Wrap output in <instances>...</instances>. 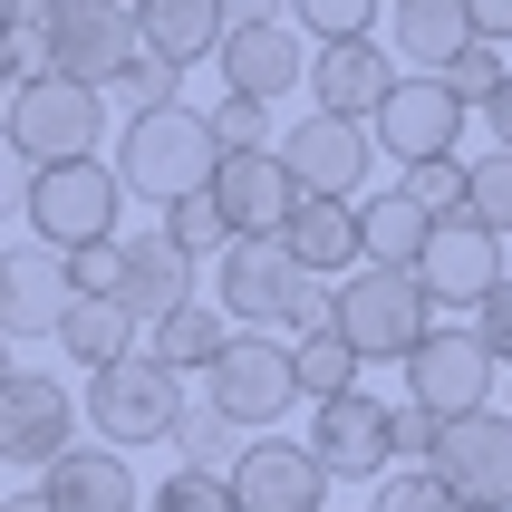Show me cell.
<instances>
[{
  "mask_svg": "<svg viewBox=\"0 0 512 512\" xmlns=\"http://www.w3.org/2000/svg\"><path fill=\"white\" fill-rule=\"evenodd\" d=\"M329 329L348 339V358L358 368H377V358H416V339L435 329V300L416 290V271H377V261H358L348 281H329Z\"/></svg>",
  "mask_w": 512,
  "mask_h": 512,
  "instance_id": "1",
  "label": "cell"
},
{
  "mask_svg": "<svg viewBox=\"0 0 512 512\" xmlns=\"http://www.w3.org/2000/svg\"><path fill=\"white\" fill-rule=\"evenodd\" d=\"M116 194H145V203H184L213 184V136H203L194 107H165V116H126L116 126Z\"/></svg>",
  "mask_w": 512,
  "mask_h": 512,
  "instance_id": "2",
  "label": "cell"
},
{
  "mask_svg": "<svg viewBox=\"0 0 512 512\" xmlns=\"http://www.w3.org/2000/svg\"><path fill=\"white\" fill-rule=\"evenodd\" d=\"M87 426H97V445L107 455H126V445H165L174 416H184V377L155 368L145 348H126V358H107V368L87 377Z\"/></svg>",
  "mask_w": 512,
  "mask_h": 512,
  "instance_id": "3",
  "label": "cell"
},
{
  "mask_svg": "<svg viewBox=\"0 0 512 512\" xmlns=\"http://www.w3.org/2000/svg\"><path fill=\"white\" fill-rule=\"evenodd\" d=\"M0 136L20 145V165H78V155H97V136H107V97L97 87H68V78H20L10 87V107H0Z\"/></svg>",
  "mask_w": 512,
  "mask_h": 512,
  "instance_id": "4",
  "label": "cell"
},
{
  "mask_svg": "<svg viewBox=\"0 0 512 512\" xmlns=\"http://www.w3.org/2000/svg\"><path fill=\"white\" fill-rule=\"evenodd\" d=\"M29 223H39V242H49L58 261L68 252H97V242H116V213H126V194H116L107 155H78V165H39L29 174Z\"/></svg>",
  "mask_w": 512,
  "mask_h": 512,
  "instance_id": "5",
  "label": "cell"
},
{
  "mask_svg": "<svg viewBox=\"0 0 512 512\" xmlns=\"http://www.w3.org/2000/svg\"><path fill=\"white\" fill-rule=\"evenodd\" d=\"M213 387H203V406H213V416H223L232 435L242 426H281L290 406V348L271 339V329H223V348H213Z\"/></svg>",
  "mask_w": 512,
  "mask_h": 512,
  "instance_id": "6",
  "label": "cell"
},
{
  "mask_svg": "<svg viewBox=\"0 0 512 512\" xmlns=\"http://www.w3.org/2000/svg\"><path fill=\"white\" fill-rule=\"evenodd\" d=\"M426 474L455 493V503H474V512H512V416H503V406H484V416L435 426Z\"/></svg>",
  "mask_w": 512,
  "mask_h": 512,
  "instance_id": "7",
  "label": "cell"
},
{
  "mask_svg": "<svg viewBox=\"0 0 512 512\" xmlns=\"http://www.w3.org/2000/svg\"><path fill=\"white\" fill-rule=\"evenodd\" d=\"M493 377H503V368H493L464 329H426L416 358H406V406L435 416V426H455V416H484V406H493Z\"/></svg>",
  "mask_w": 512,
  "mask_h": 512,
  "instance_id": "8",
  "label": "cell"
},
{
  "mask_svg": "<svg viewBox=\"0 0 512 512\" xmlns=\"http://www.w3.org/2000/svg\"><path fill=\"white\" fill-rule=\"evenodd\" d=\"M271 165L290 174V194L358 203L368 194V126H348V116H290V136L271 145Z\"/></svg>",
  "mask_w": 512,
  "mask_h": 512,
  "instance_id": "9",
  "label": "cell"
},
{
  "mask_svg": "<svg viewBox=\"0 0 512 512\" xmlns=\"http://www.w3.org/2000/svg\"><path fill=\"white\" fill-rule=\"evenodd\" d=\"M126 58H136L126 10H87V0H68V10L39 29V78H68V87H97V97H107Z\"/></svg>",
  "mask_w": 512,
  "mask_h": 512,
  "instance_id": "10",
  "label": "cell"
},
{
  "mask_svg": "<svg viewBox=\"0 0 512 512\" xmlns=\"http://www.w3.org/2000/svg\"><path fill=\"white\" fill-rule=\"evenodd\" d=\"M464 126H474V116H464L435 78H406V68H397L387 107L368 116V145H377V155H397V165H435V155H455V145H464Z\"/></svg>",
  "mask_w": 512,
  "mask_h": 512,
  "instance_id": "11",
  "label": "cell"
},
{
  "mask_svg": "<svg viewBox=\"0 0 512 512\" xmlns=\"http://www.w3.org/2000/svg\"><path fill=\"white\" fill-rule=\"evenodd\" d=\"M223 503L232 512H329V474H319L290 435H252L223 474Z\"/></svg>",
  "mask_w": 512,
  "mask_h": 512,
  "instance_id": "12",
  "label": "cell"
},
{
  "mask_svg": "<svg viewBox=\"0 0 512 512\" xmlns=\"http://www.w3.org/2000/svg\"><path fill=\"white\" fill-rule=\"evenodd\" d=\"M68 445H78V397L49 368H10V387H0V464H29L39 474Z\"/></svg>",
  "mask_w": 512,
  "mask_h": 512,
  "instance_id": "13",
  "label": "cell"
},
{
  "mask_svg": "<svg viewBox=\"0 0 512 512\" xmlns=\"http://www.w3.org/2000/svg\"><path fill=\"white\" fill-rule=\"evenodd\" d=\"M300 271H290L271 242H223V261H213V300H223L242 329H300Z\"/></svg>",
  "mask_w": 512,
  "mask_h": 512,
  "instance_id": "14",
  "label": "cell"
},
{
  "mask_svg": "<svg viewBox=\"0 0 512 512\" xmlns=\"http://www.w3.org/2000/svg\"><path fill=\"white\" fill-rule=\"evenodd\" d=\"M300 455H310L319 474H348V484L387 474V406H377L368 387H348V397L310 406V435H300Z\"/></svg>",
  "mask_w": 512,
  "mask_h": 512,
  "instance_id": "15",
  "label": "cell"
},
{
  "mask_svg": "<svg viewBox=\"0 0 512 512\" xmlns=\"http://www.w3.org/2000/svg\"><path fill=\"white\" fill-rule=\"evenodd\" d=\"M503 281V242H493L484 223H435L426 232V252H416V290H426L435 310H474V300H484V290Z\"/></svg>",
  "mask_w": 512,
  "mask_h": 512,
  "instance_id": "16",
  "label": "cell"
},
{
  "mask_svg": "<svg viewBox=\"0 0 512 512\" xmlns=\"http://www.w3.org/2000/svg\"><path fill=\"white\" fill-rule=\"evenodd\" d=\"M271 252L300 271V281H348L358 271V203H329V194H290Z\"/></svg>",
  "mask_w": 512,
  "mask_h": 512,
  "instance_id": "17",
  "label": "cell"
},
{
  "mask_svg": "<svg viewBox=\"0 0 512 512\" xmlns=\"http://www.w3.org/2000/svg\"><path fill=\"white\" fill-rule=\"evenodd\" d=\"M203 203L223 213V242H271L281 213H290V174L271 165V145H261V155H213Z\"/></svg>",
  "mask_w": 512,
  "mask_h": 512,
  "instance_id": "18",
  "label": "cell"
},
{
  "mask_svg": "<svg viewBox=\"0 0 512 512\" xmlns=\"http://www.w3.org/2000/svg\"><path fill=\"white\" fill-rule=\"evenodd\" d=\"M213 68H223V97H252V107H271V97H290V87L310 78V49H300L281 20H252V29H223Z\"/></svg>",
  "mask_w": 512,
  "mask_h": 512,
  "instance_id": "19",
  "label": "cell"
},
{
  "mask_svg": "<svg viewBox=\"0 0 512 512\" xmlns=\"http://www.w3.org/2000/svg\"><path fill=\"white\" fill-rule=\"evenodd\" d=\"M39 512H145L136 464L107 455V445H68V455L39 464Z\"/></svg>",
  "mask_w": 512,
  "mask_h": 512,
  "instance_id": "20",
  "label": "cell"
},
{
  "mask_svg": "<svg viewBox=\"0 0 512 512\" xmlns=\"http://www.w3.org/2000/svg\"><path fill=\"white\" fill-rule=\"evenodd\" d=\"M68 300H78V290H68V261H58L49 242L0 252V339H49Z\"/></svg>",
  "mask_w": 512,
  "mask_h": 512,
  "instance_id": "21",
  "label": "cell"
},
{
  "mask_svg": "<svg viewBox=\"0 0 512 512\" xmlns=\"http://www.w3.org/2000/svg\"><path fill=\"white\" fill-rule=\"evenodd\" d=\"M107 300L136 319V339H145L165 310H184V300H194V261L165 252L155 232H136V242H116V281H107Z\"/></svg>",
  "mask_w": 512,
  "mask_h": 512,
  "instance_id": "22",
  "label": "cell"
},
{
  "mask_svg": "<svg viewBox=\"0 0 512 512\" xmlns=\"http://www.w3.org/2000/svg\"><path fill=\"white\" fill-rule=\"evenodd\" d=\"M387 87H397V58H387V39H348V49H319V58H310V97H319V116L368 126V116L387 107Z\"/></svg>",
  "mask_w": 512,
  "mask_h": 512,
  "instance_id": "23",
  "label": "cell"
},
{
  "mask_svg": "<svg viewBox=\"0 0 512 512\" xmlns=\"http://www.w3.org/2000/svg\"><path fill=\"white\" fill-rule=\"evenodd\" d=\"M126 29H136V58H165V68H194V58L223 49L213 0H126Z\"/></svg>",
  "mask_w": 512,
  "mask_h": 512,
  "instance_id": "24",
  "label": "cell"
},
{
  "mask_svg": "<svg viewBox=\"0 0 512 512\" xmlns=\"http://www.w3.org/2000/svg\"><path fill=\"white\" fill-rule=\"evenodd\" d=\"M377 20L397 29V49H406V78H435L455 49H474V20H464V0H387Z\"/></svg>",
  "mask_w": 512,
  "mask_h": 512,
  "instance_id": "25",
  "label": "cell"
},
{
  "mask_svg": "<svg viewBox=\"0 0 512 512\" xmlns=\"http://www.w3.org/2000/svg\"><path fill=\"white\" fill-rule=\"evenodd\" d=\"M426 213L387 184V194H368L358 203V261H377V271H416V252H426Z\"/></svg>",
  "mask_w": 512,
  "mask_h": 512,
  "instance_id": "26",
  "label": "cell"
},
{
  "mask_svg": "<svg viewBox=\"0 0 512 512\" xmlns=\"http://www.w3.org/2000/svg\"><path fill=\"white\" fill-rule=\"evenodd\" d=\"M49 339L68 348V358H78L87 377H97V368H107V358H126V348H136V319L116 310V300H68Z\"/></svg>",
  "mask_w": 512,
  "mask_h": 512,
  "instance_id": "27",
  "label": "cell"
},
{
  "mask_svg": "<svg viewBox=\"0 0 512 512\" xmlns=\"http://www.w3.org/2000/svg\"><path fill=\"white\" fill-rule=\"evenodd\" d=\"M358 387V358H348V339L319 319V329H300L290 339V397H310V406H329V397H348Z\"/></svg>",
  "mask_w": 512,
  "mask_h": 512,
  "instance_id": "28",
  "label": "cell"
},
{
  "mask_svg": "<svg viewBox=\"0 0 512 512\" xmlns=\"http://www.w3.org/2000/svg\"><path fill=\"white\" fill-rule=\"evenodd\" d=\"M213 348H223V319H213V300H184V310H165L155 329H145V358L155 368H213Z\"/></svg>",
  "mask_w": 512,
  "mask_h": 512,
  "instance_id": "29",
  "label": "cell"
},
{
  "mask_svg": "<svg viewBox=\"0 0 512 512\" xmlns=\"http://www.w3.org/2000/svg\"><path fill=\"white\" fill-rule=\"evenodd\" d=\"M300 39H319V49H348V39H377V0H281Z\"/></svg>",
  "mask_w": 512,
  "mask_h": 512,
  "instance_id": "30",
  "label": "cell"
},
{
  "mask_svg": "<svg viewBox=\"0 0 512 512\" xmlns=\"http://www.w3.org/2000/svg\"><path fill=\"white\" fill-rule=\"evenodd\" d=\"M174 445H184V464H174V474H213V484H223L232 455H242V435H232L213 406H184V416H174Z\"/></svg>",
  "mask_w": 512,
  "mask_h": 512,
  "instance_id": "31",
  "label": "cell"
},
{
  "mask_svg": "<svg viewBox=\"0 0 512 512\" xmlns=\"http://www.w3.org/2000/svg\"><path fill=\"white\" fill-rule=\"evenodd\" d=\"M464 223H484L493 242H503V232H512V155H503V145L464 165Z\"/></svg>",
  "mask_w": 512,
  "mask_h": 512,
  "instance_id": "32",
  "label": "cell"
},
{
  "mask_svg": "<svg viewBox=\"0 0 512 512\" xmlns=\"http://www.w3.org/2000/svg\"><path fill=\"white\" fill-rule=\"evenodd\" d=\"M116 107H126V116L184 107V68H165V58H126V68H116Z\"/></svg>",
  "mask_w": 512,
  "mask_h": 512,
  "instance_id": "33",
  "label": "cell"
},
{
  "mask_svg": "<svg viewBox=\"0 0 512 512\" xmlns=\"http://www.w3.org/2000/svg\"><path fill=\"white\" fill-rule=\"evenodd\" d=\"M165 252H184V261H223V213L203 194H184V203H165V232H155Z\"/></svg>",
  "mask_w": 512,
  "mask_h": 512,
  "instance_id": "34",
  "label": "cell"
},
{
  "mask_svg": "<svg viewBox=\"0 0 512 512\" xmlns=\"http://www.w3.org/2000/svg\"><path fill=\"white\" fill-rule=\"evenodd\" d=\"M426 223H455L464 213V155H435V165H406V184H397Z\"/></svg>",
  "mask_w": 512,
  "mask_h": 512,
  "instance_id": "35",
  "label": "cell"
},
{
  "mask_svg": "<svg viewBox=\"0 0 512 512\" xmlns=\"http://www.w3.org/2000/svg\"><path fill=\"white\" fill-rule=\"evenodd\" d=\"M493 78H503V49H484V39H474V49H455L445 68H435V87H445V97H455L464 116H474V107L493 97Z\"/></svg>",
  "mask_w": 512,
  "mask_h": 512,
  "instance_id": "36",
  "label": "cell"
},
{
  "mask_svg": "<svg viewBox=\"0 0 512 512\" xmlns=\"http://www.w3.org/2000/svg\"><path fill=\"white\" fill-rule=\"evenodd\" d=\"M368 512H464V503L435 484L426 464H397V474H377V503Z\"/></svg>",
  "mask_w": 512,
  "mask_h": 512,
  "instance_id": "37",
  "label": "cell"
},
{
  "mask_svg": "<svg viewBox=\"0 0 512 512\" xmlns=\"http://www.w3.org/2000/svg\"><path fill=\"white\" fill-rule=\"evenodd\" d=\"M464 339L484 348L493 368H512V271H503V281L484 290V300H474V329H464Z\"/></svg>",
  "mask_w": 512,
  "mask_h": 512,
  "instance_id": "38",
  "label": "cell"
},
{
  "mask_svg": "<svg viewBox=\"0 0 512 512\" xmlns=\"http://www.w3.org/2000/svg\"><path fill=\"white\" fill-rule=\"evenodd\" d=\"M145 512H232V503H223L213 474H165V484L145 493Z\"/></svg>",
  "mask_w": 512,
  "mask_h": 512,
  "instance_id": "39",
  "label": "cell"
},
{
  "mask_svg": "<svg viewBox=\"0 0 512 512\" xmlns=\"http://www.w3.org/2000/svg\"><path fill=\"white\" fill-rule=\"evenodd\" d=\"M426 455H435V416L387 406V464H426Z\"/></svg>",
  "mask_w": 512,
  "mask_h": 512,
  "instance_id": "40",
  "label": "cell"
},
{
  "mask_svg": "<svg viewBox=\"0 0 512 512\" xmlns=\"http://www.w3.org/2000/svg\"><path fill=\"white\" fill-rule=\"evenodd\" d=\"M20 78H39V39H0V107H10Z\"/></svg>",
  "mask_w": 512,
  "mask_h": 512,
  "instance_id": "41",
  "label": "cell"
},
{
  "mask_svg": "<svg viewBox=\"0 0 512 512\" xmlns=\"http://www.w3.org/2000/svg\"><path fill=\"white\" fill-rule=\"evenodd\" d=\"M464 20H474L484 49H503V39H512V0H464Z\"/></svg>",
  "mask_w": 512,
  "mask_h": 512,
  "instance_id": "42",
  "label": "cell"
},
{
  "mask_svg": "<svg viewBox=\"0 0 512 512\" xmlns=\"http://www.w3.org/2000/svg\"><path fill=\"white\" fill-rule=\"evenodd\" d=\"M474 116H484V126H493V145H503V155H512V68H503V78H493V97H484V107H474Z\"/></svg>",
  "mask_w": 512,
  "mask_h": 512,
  "instance_id": "43",
  "label": "cell"
},
{
  "mask_svg": "<svg viewBox=\"0 0 512 512\" xmlns=\"http://www.w3.org/2000/svg\"><path fill=\"white\" fill-rule=\"evenodd\" d=\"M29 203V165H20V145L0 136V213H20Z\"/></svg>",
  "mask_w": 512,
  "mask_h": 512,
  "instance_id": "44",
  "label": "cell"
},
{
  "mask_svg": "<svg viewBox=\"0 0 512 512\" xmlns=\"http://www.w3.org/2000/svg\"><path fill=\"white\" fill-rule=\"evenodd\" d=\"M58 10H68V0H10V29H20V39H39Z\"/></svg>",
  "mask_w": 512,
  "mask_h": 512,
  "instance_id": "45",
  "label": "cell"
},
{
  "mask_svg": "<svg viewBox=\"0 0 512 512\" xmlns=\"http://www.w3.org/2000/svg\"><path fill=\"white\" fill-rule=\"evenodd\" d=\"M223 10V29H252V20H281V0H213Z\"/></svg>",
  "mask_w": 512,
  "mask_h": 512,
  "instance_id": "46",
  "label": "cell"
},
{
  "mask_svg": "<svg viewBox=\"0 0 512 512\" xmlns=\"http://www.w3.org/2000/svg\"><path fill=\"white\" fill-rule=\"evenodd\" d=\"M0 512H39V493H0Z\"/></svg>",
  "mask_w": 512,
  "mask_h": 512,
  "instance_id": "47",
  "label": "cell"
},
{
  "mask_svg": "<svg viewBox=\"0 0 512 512\" xmlns=\"http://www.w3.org/2000/svg\"><path fill=\"white\" fill-rule=\"evenodd\" d=\"M10 368H20V358H10V339H0V387H10Z\"/></svg>",
  "mask_w": 512,
  "mask_h": 512,
  "instance_id": "48",
  "label": "cell"
},
{
  "mask_svg": "<svg viewBox=\"0 0 512 512\" xmlns=\"http://www.w3.org/2000/svg\"><path fill=\"white\" fill-rule=\"evenodd\" d=\"M0 39H20V29H10V0H0Z\"/></svg>",
  "mask_w": 512,
  "mask_h": 512,
  "instance_id": "49",
  "label": "cell"
},
{
  "mask_svg": "<svg viewBox=\"0 0 512 512\" xmlns=\"http://www.w3.org/2000/svg\"><path fill=\"white\" fill-rule=\"evenodd\" d=\"M87 10H126V0H87Z\"/></svg>",
  "mask_w": 512,
  "mask_h": 512,
  "instance_id": "50",
  "label": "cell"
},
{
  "mask_svg": "<svg viewBox=\"0 0 512 512\" xmlns=\"http://www.w3.org/2000/svg\"><path fill=\"white\" fill-rule=\"evenodd\" d=\"M503 416H512V387H503Z\"/></svg>",
  "mask_w": 512,
  "mask_h": 512,
  "instance_id": "51",
  "label": "cell"
},
{
  "mask_svg": "<svg viewBox=\"0 0 512 512\" xmlns=\"http://www.w3.org/2000/svg\"><path fill=\"white\" fill-rule=\"evenodd\" d=\"M377 10H387V0H377Z\"/></svg>",
  "mask_w": 512,
  "mask_h": 512,
  "instance_id": "52",
  "label": "cell"
},
{
  "mask_svg": "<svg viewBox=\"0 0 512 512\" xmlns=\"http://www.w3.org/2000/svg\"><path fill=\"white\" fill-rule=\"evenodd\" d=\"M464 512H474V503H464Z\"/></svg>",
  "mask_w": 512,
  "mask_h": 512,
  "instance_id": "53",
  "label": "cell"
}]
</instances>
